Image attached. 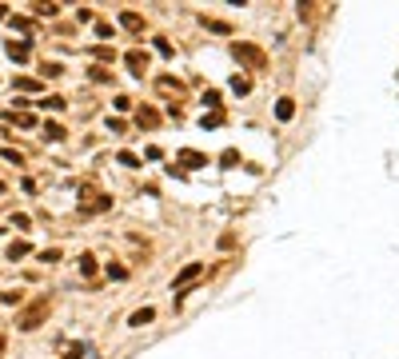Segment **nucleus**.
<instances>
[{"instance_id": "nucleus-1", "label": "nucleus", "mask_w": 399, "mask_h": 359, "mask_svg": "<svg viewBox=\"0 0 399 359\" xmlns=\"http://www.w3.org/2000/svg\"><path fill=\"white\" fill-rule=\"evenodd\" d=\"M235 60H244V64H252V68H264V52L256 48V44H235Z\"/></svg>"}, {"instance_id": "nucleus-2", "label": "nucleus", "mask_w": 399, "mask_h": 359, "mask_svg": "<svg viewBox=\"0 0 399 359\" xmlns=\"http://www.w3.org/2000/svg\"><path fill=\"white\" fill-rule=\"evenodd\" d=\"M200 275H204V263H188V267L176 275V283H172V288H176V296H184V288H188L192 279H200Z\"/></svg>"}, {"instance_id": "nucleus-3", "label": "nucleus", "mask_w": 399, "mask_h": 359, "mask_svg": "<svg viewBox=\"0 0 399 359\" xmlns=\"http://www.w3.org/2000/svg\"><path fill=\"white\" fill-rule=\"evenodd\" d=\"M44 311H48V300H40V304H32V308H28V315H24V319H20V327H36V323H40V315H44Z\"/></svg>"}, {"instance_id": "nucleus-4", "label": "nucleus", "mask_w": 399, "mask_h": 359, "mask_svg": "<svg viewBox=\"0 0 399 359\" xmlns=\"http://www.w3.org/2000/svg\"><path fill=\"white\" fill-rule=\"evenodd\" d=\"M120 24H124L128 32H140V28H144V20H140L136 12H120Z\"/></svg>"}, {"instance_id": "nucleus-5", "label": "nucleus", "mask_w": 399, "mask_h": 359, "mask_svg": "<svg viewBox=\"0 0 399 359\" xmlns=\"http://www.w3.org/2000/svg\"><path fill=\"white\" fill-rule=\"evenodd\" d=\"M152 315H156L152 308H140L136 315H132V327H144V323H152Z\"/></svg>"}, {"instance_id": "nucleus-6", "label": "nucleus", "mask_w": 399, "mask_h": 359, "mask_svg": "<svg viewBox=\"0 0 399 359\" xmlns=\"http://www.w3.org/2000/svg\"><path fill=\"white\" fill-rule=\"evenodd\" d=\"M180 160H184L188 168H200V164H208V160H204L200 152H180Z\"/></svg>"}, {"instance_id": "nucleus-7", "label": "nucleus", "mask_w": 399, "mask_h": 359, "mask_svg": "<svg viewBox=\"0 0 399 359\" xmlns=\"http://www.w3.org/2000/svg\"><path fill=\"white\" fill-rule=\"evenodd\" d=\"M291 112H295V104H291V100H280V104H276V116H280V120H291Z\"/></svg>"}, {"instance_id": "nucleus-8", "label": "nucleus", "mask_w": 399, "mask_h": 359, "mask_svg": "<svg viewBox=\"0 0 399 359\" xmlns=\"http://www.w3.org/2000/svg\"><path fill=\"white\" fill-rule=\"evenodd\" d=\"M128 64H132L136 72H144V64H148V60H144V52H128Z\"/></svg>"}, {"instance_id": "nucleus-9", "label": "nucleus", "mask_w": 399, "mask_h": 359, "mask_svg": "<svg viewBox=\"0 0 399 359\" xmlns=\"http://www.w3.org/2000/svg\"><path fill=\"white\" fill-rule=\"evenodd\" d=\"M8 256H12V259L28 256V244H24V240H16V244H12V248H8Z\"/></svg>"}, {"instance_id": "nucleus-10", "label": "nucleus", "mask_w": 399, "mask_h": 359, "mask_svg": "<svg viewBox=\"0 0 399 359\" xmlns=\"http://www.w3.org/2000/svg\"><path fill=\"white\" fill-rule=\"evenodd\" d=\"M80 271H84V275H96V259H92V256H80Z\"/></svg>"}, {"instance_id": "nucleus-11", "label": "nucleus", "mask_w": 399, "mask_h": 359, "mask_svg": "<svg viewBox=\"0 0 399 359\" xmlns=\"http://www.w3.org/2000/svg\"><path fill=\"white\" fill-rule=\"evenodd\" d=\"M156 120H160V116H156V112H152V108H144V112H140V124H144V128H152V124H156Z\"/></svg>"}, {"instance_id": "nucleus-12", "label": "nucleus", "mask_w": 399, "mask_h": 359, "mask_svg": "<svg viewBox=\"0 0 399 359\" xmlns=\"http://www.w3.org/2000/svg\"><path fill=\"white\" fill-rule=\"evenodd\" d=\"M204 24H208L212 32H231V28H228V24H224V20H208V16H204Z\"/></svg>"}, {"instance_id": "nucleus-13", "label": "nucleus", "mask_w": 399, "mask_h": 359, "mask_svg": "<svg viewBox=\"0 0 399 359\" xmlns=\"http://www.w3.org/2000/svg\"><path fill=\"white\" fill-rule=\"evenodd\" d=\"M44 132H48V140H60V136H64V128H60V124H44Z\"/></svg>"}, {"instance_id": "nucleus-14", "label": "nucleus", "mask_w": 399, "mask_h": 359, "mask_svg": "<svg viewBox=\"0 0 399 359\" xmlns=\"http://www.w3.org/2000/svg\"><path fill=\"white\" fill-rule=\"evenodd\" d=\"M8 52H12L16 60H24V56H28V44H8Z\"/></svg>"}, {"instance_id": "nucleus-15", "label": "nucleus", "mask_w": 399, "mask_h": 359, "mask_svg": "<svg viewBox=\"0 0 399 359\" xmlns=\"http://www.w3.org/2000/svg\"><path fill=\"white\" fill-rule=\"evenodd\" d=\"M0 351H4V335H0Z\"/></svg>"}]
</instances>
